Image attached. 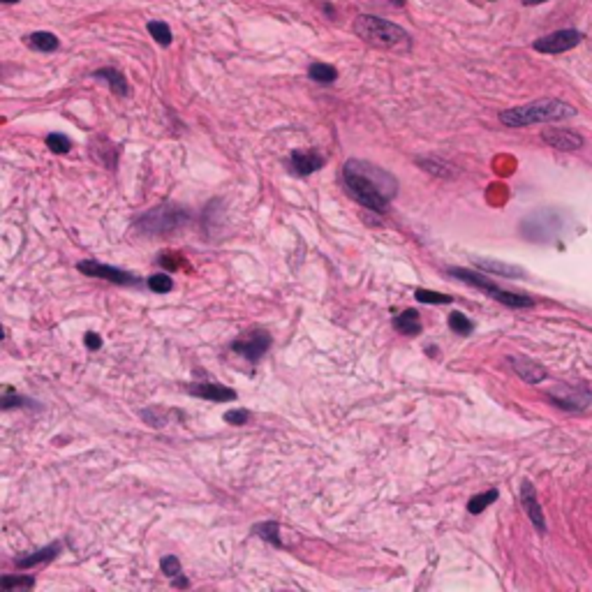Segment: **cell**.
<instances>
[{
	"label": "cell",
	"mask_w": 592,
	"mask_h": 592,
	"mask_svg": "<svg viewBox=\"0 0 592 592\" xmlns=\"http://www.w3.org/2000/svg\"><path fill=\"white\" fill-rule=\"evenodd\" d=\"M343 183L354 202L373 213H384L398 192L396 176L366 160H347L343 167Z\"/></svg>",
	"instance_id": "6da1fadb"
},
{
	"label": "cell",
	"mask_w": 592,
	"mask_h": 592,
	"mask_svg": "<svg viewBox=\"0 0 592 592\" xmlns=\"http://www.w3.org/2000/svg\"><path fill=\"white\" fill-rule=\"evenodd\" d=\"M576 109L572 105H567L563 100H537L530 105L514 107V109H504L500 112V123L507 128H527L534 123H553V121H565V118H574Z\"/></svg>",
	"instance_id": "7a4b0ae2"
},
{
	"label": "cell",
	"mask_w": 592,
	"mask_h": 592,
	"mask_svg": "<svg viewBox=\"0 0 592 592\" xmlns=\"http://www.w3.org/2000/svg\"><path fill=\"white\" fill-rule=\"evenodd\" d=\"M354 33L370 46H377V49H393L398 44H409V35L400 26L380 17H370V14L357 17V21H354Z\"/></svg>",
	"instance_id": "3957f363"
},
{
	"label": "cell",
	"mask_w": 592,
	"mask_h": 592,
	"mask_svg": "<svg viewBox=\"0 0 592 592\" xmlns=\"http://www.w3.org/2000/svg\"><path fill=\"white\" fill-rule=\"evenodd\" d=\"M449 275H454V278H459V280H463V282H468V285L481 289L484 294H488L491 298H495V301H500V303L509 305V308H530V305H534V301H532L530 296H525V294H514V291L500 289L493 280H488L486 275H479V273H475V271H470V268L452 266V268H449Z\"/></svg>",
	"instance_id": "277c9868"
},
{
	"label": "cell",
	"mask_w": 592,
	"mask_h": 592,
	"mask_svg": "<svg viewBox=\"0 0 592 592\" xmlns=\"http://www.w3.org/2000/svg\"><path fill=\"white\" fill-rule=\"evenodd\" d=\"M188 220H190V213L173 206V204H162L153 211H148L146 216H141L137 220V230L144 234H153V236H162V234H171L176 232L178 227H183Z\"/></svg>",
	"instance_id": "5b68a950"
},
{
	"label": "cell",
	"mask_w": 592,
	"mask_h": 592,
	"mask_svg": "<svg viewBox=\"0 0 592 592\" xmlns=\"http://www.w3.org/2000/svg\"><path fill=\"white\" fill-rule=\"evenodd\" d=\"M77 268H79V271H81L84 275H88V278H100V280L114 282V285H132V287H139V285H141V278H139V275L123 271V268H116V266L96 262V259H84V262L77 264Z\"/></svg>",
	"instance_id": "8992f818"
},
{
	"label": "cell",
	"mask_w": 592,
	"mask_h": 592,
	"mask_svg": "<svg viewBox=\"0 0 592 592\" xmlns=\"http://www.w3.org/2000/svg\"><path fill=\"white\" fill-rule=\"evenodd\" d=\"M268 347H271V336L262 329L250 331V334L239 336L236 341H232V352H236L243 359H248L250 363H257L262 359L268 352Z\"/></svg>",
	"instance_id": "52a82bcc"
},
{
	"label": "cell",
	"mask_w": 592,
	"mask_h": 592,
	"mask_svg": "<svg viewBox=\"0 0 592 592\" xmlns=\"http://www.w3.org/2000/svg\"><path fill=\"white\" fill-rule=\"evenodd\" d=\"M583 42V33L576 28H563V30H555V33L551 35H544L539 39H534V49L541 51V53H565L574 49V46H579Z\"/></svg>",
	"instance_id": "ba28073f"
},
{
	"label": "cell",
	"mask_w": 592,
	"mask_h": 592,
	"mask_svg": "<svg viewBox=\"0 0 592 592\" xmlns=\"http://www.w3.org/2000/svg\"><path fill=\"white\" fill-rule=\"evenodd\" d=\"M548 398L560 409H586L592 400V393L586 386H553L548 391Z\"/></svg>",
	"instance_id": "9c48e42d"
},
{
	"label": "cell",
	"mask_w": 592,
	"mask_h": 592,
	"mask_svg": "<svg viewBox=\"0 0 592 592\" xmlns=\"http://www.w3.org/2000/svg\"><path fill=\"white\" fill-rule=\"evenodd\" d=\"M520 504H523L527 518H530V523L537 527V532L544 534L546 532V520H544V511H541V504L537 500V491L530 481H523L520 484Z\"/></svg>",
	"instance_id": "30bf717a"
},
{
	"label": "cell",
	"mask_w": 592,
	"mask_h": 592,
	"mask_svg": "<svg viewBox=\"0 0 592 592\" xmlns=\"http://www.w3.org/2000/svg\"><path fill=\"white\" fill-rule=\"evenodd\" d=\"M541 139L546 141L548 146L558 148V151H579L583 146V137L574 130H560V128H551L541 132Z\"/></svg>",
	"instance_id": "8fae6325"
},
{
	"label": "cell",
	"mask_w": 592,
	"mask_h": 592,
	"mask_svg": "<svg viewBox=\"0 0 592 592\" xmlns=\"http://www.w3.org/2000/svg\"><path fill=\"white\" fill-rule=\"evenodd\" d=\"M324 167V157L315 151H294L289 157V171L296 176H310Z\"/></svg>",
	"instance_id": "7c38bea8"
},
{
	"label": "cell",
	"mask_w": 592,
	"mask_h": 592,
	"mask_svg": "<svg viewBox=\"0 0 592 592\" xmlns=\"http://www.w3.org/2000/svg\"><path fill=\"white\" fill-rule=\"evenodd\" d=\"M188 393H192L197 398L213 400V402H230L236 400V391L230 389L225 384H213V382H202V384H190Z\"/></svg>",
	"instance_id": "4fadbf2b"
},
{
	"label": "cell",
	"mask_w": 592,
	"mask_h": 592,
	"mask_svg": "<svg viewBox=\"0 0 592 592\" xmlns=\"http://www.w3.org/2000/svg\"><path fill=\"white\" fill-rule=\"evenodd\" d=\"M509 366L514 368V373L525 380L527 384H539L544 377H546V370H544L539 363L525 357H509Z\"/></svg>",
	"instance_id": "5bb4252c"
},
{
	"label": "cell",
	"mask_w": 592,
	"mask_h": 592,
	"mask_svg": "<svg viewBox=\"0 0 592 592\" xmlns=\"http://www.w3.org/2000/svg\"><path fill=\"white\" fill-rule=\"evenodd\" d=\"M477 266L481 271L486 273H493V275H500V278H525V271L520 266L514 264H504V262H497V259H486V257H479L475 259Z\"/></svg>",
	"instance_id": "9a60e30c"
},
{
	"label": "cell",
	"mask_w": 592,
	"mask_h": 592,
	"mask_svg": "<svg viewBox=\"0 0 592 592\" xmlns=\"http://www.w3.org/2000/svg\"><path fill=\"white\" fill-rule=\"evenodd\" d=\"M93 77H96V79H102V81H107V86L116 93V96L125 98V96H128V93H130L128 79H125V74H123V72H118L116 67H102V70H96V72H93Z\"/></svg>",
	"instance_id": "2e32d148"
},
{
	"label": "cell",
	"mask_w": 592,
	"mask_h": 592,
	"mask_svg": "<svg viewBox=\"0 0 592 592\" xmlns=\"http://www.w3.org/2000/svg\"><path fill=\"white\" fill-rule=\"evenodd\" d=\"M393 329L402 336H419L421 334V320L416 310H402L393 317Z\"/></svg>",
	"instance_id": "e0dca14e"
},
{
	"label": "cell",
	"mask_w": 592,
	"mask_h": 592,
	"mask_svg": "<svg viewBox=\"0 0 592 592\" xmlns=\"http://www.w3.org/2000/svg\"><path fill=\"white\" fill-rule=\"evenodd\" d=\"M60 544H49V546H44V548H39L35 551V553H30L26 558H19L17 560V567L19 570H30V567H35V565H42V563H49V560H53L58 553H60Z\"/></svg>",
	"instance_id": "ac0fdd59"
},
{
	"label": "cell",
	"mask_w": 592,
	"mask_h": 592,
	"mask_svg": "<svg viewBox=\"0 0 592 592\" xmlns=\"http://www.w3.org/2000/svg\"><path fill=\"white\" fill-rule=\"evenodd\" d=\"M26 44L30 46V49H35V51H56L60 42H58V37L53 35V33H46V30H39V33H33V35H28L26 37Z\"/></svg>",
	"instance_id": "d6986e66"
},
{
	"label": "cell",
	"mask_w": 592,
	"mask_h": 592,
	"mask_svg": "<svg viewBox=\"0 0 592 592\" xmlns=\"http://www.w3.org/2000/svg\"><path fill=\"white\" fill-rule=\"evenodd\" d=\"M252 534H259L264 541L273 544V546H282L280 541V525L278 520H264V523L252 525Z\"/></svg>",
	"instance_id": "ffe728a7"
},
{
	"label": "cell",
	"mask_w": 592,
	"mask_h": 592,
	"mask_svg": "<svg viewBox=\"0 0 592 592\" xmlns=\"http://www.w3.org/2000/svg\"><path fill=\"white\" fill-rule=\"evenodd\" d=\"M308 77L315 79L317 84H334L338 79V70L334 65H327V63H313L308 67Z\"/></svg>",
	"instance_id": "44dd1931"
},
{
	"label": "cell",
	"mask_w": 592,
	"mask_h": 592,
	"mask_svg": "<svg viewBox=\"0 0 592 592\" xmlns=\"http://www.w3.org/2000/svg\"><path fill=\"white\" fill-rule=\"evenodd\" d=\"M497 495H500V493H497L495 488H491V491H486V493L475 495V497H472V500L468 502V511H470L472 516H479L481 511H484L486 507H491V504L497 500Z\"/></svg>",
	"instance_id": "7402d4cb"
},
{
	"label": "cell",
	"mask_w": 592,
	"mask_h": 592,
	"mask_svg": "<svg viewBox=\"0 0 592 592\" xmlns=\"http://www.w3.org/2000/svg\"><path fill=\"white\" fill-rule=\"evenodd\" d=\"M148 33L153 35V39L160 46H169L171 44V30L164 21H148Z\"/></svg>",
	"instance_id": "603a6c76"
},
{
	"label": "cell",
	"mask_w": 592,
	"mask_h": 592,
	"mask_svg": "<svg viewBox=\"0 0 592 592\" xmlns=\"http://www.w3.org/2000/svg\"><path fill=\"white\" fill-rule=\"evenodd\" d=\"M449 329L459 336H470L472 331H475V324H472V320L465 317L463 313H452L449 315Z\"/></svg>",
	"instance_id": "cb8c5ba5"
},
{
	"label": "cell",
	"mask_w": 592,
	"mask_h": 592,
	"mask_svg": "<svg viewBox=\"0 0 592 592\" xmlns=\"http://www.w3.org/2000/svg\"><path fill=\"white\" fill-rule=\"evenodd\" d=\"M414 296H416V301H419V303H430V305H445V303L454 301L452 296L440 294V291H433V289H416Z\"/></svg>",
	"instance_id": "d4e9b609"
},
{
	"label": "cell",
	"mask_w": 592,
	"mask_h": 592,
	"mask_svg": "<svg viewBox=\"0 0 592 592\" xmlns=\"http://www.w3.org/2000/svg\"><path fill=\"white\" fill-rule=\"evenodd\" d=\"M46 148H49L51 153L65 155V153H70V148H72V141H70L65 134L53 132V134H49V137H46Z\"/></svg>",
	"instance_id": "484cf974"
},
{
	"label": "cell",
	"mask_w": 592,
	"mask_h": 592,
	"mask_svg": "<svg viewBox=\"0 0 592 592\" xmlns=\"http://www.w3.org/2000/svg\"><path fill=\"white\" fill-rule=\"evenodd\" d=\"M0 588L12 590V588H35V576H3L0 579Z\"/></svg>",
	"instance_id": "4316f807"
},
{
	"label": "cell",
	"mask_w": 592,
	"mask_h": 592,
	"mask_svg": "<svg viewBox=\"0 0 592 592\" xmlns=\"http://www.w3.org/2000/svg\"><path fill=\"white\" fill-rule=\"evenodd\" d=\"M173 287V280L169 278V273H155L148 278V289L155 291V294H167Z\"/></svg>",
	"instance_id": "83f0119b"
},
{
	"label": "cell",
	"mask_w": 592,
	"mask_h": 592,
	"mask_svg": "<svg viewBox=\"0 0 592 592\" xmlns=\"http://www.w3.org/2000/svg\"><path fill=\"white\" fill-rule=\"evenodd\" d=\"M0 405H3V409H14V407H21V405L35 407V402L30 400V398L19 396V393H14L10 386H7V389H5V396H3V402H0Z\"/></svg>",
	"instance_id": "f1b7e54d"
},
{
	"label": "cell",
	"mask_w": 592,
	"mask_h": 592,
	"mask_svg": "<svg viewBox=\"0 0 592 592\" xmlns=\"http://www.w3.org/2000/svg\"><path fill=\"white\" fill-rule=\"evenodd\" d=\"M421 164V169H426V171H433L435 173V176H440V178H449V176H454V171L449 169V164H442V162H433L430 157H419V160H416Z\"/></svg>",
	"instance_id": "f546056e"
},
{
	"label": "cell",
	"mask_w": 592,
	"mask_h": 592,
	"mask_svg": "<svg viewBox=\"0 0 592 592\" xmlns=\"http://www.w3.org/2000/svg\"><path fill=\"white\" fill-rule=\"evenodd\" d=\"M160 570L164 576H169V579H173V576H178L180 574V563H178V558L176 555H164L160 560Z\"/></svg>",
	"instance_id": "4dcf8cb0"
},
{
	"label": "cell",
	"mask_w": 592,
	"mask_h": 592,
	"mask_svg": "<svg viewBox=\"0 0 592 592\" xmlns=\"http://www.w3.org/2000/svg\"><path fill=\"white\" fill-rule=\"evenodd\" d=\"M225 421L230 426H246L250 421V412L248 409H230V412H225Z\"/></svg>",
	"instance_id": "1f68e13d"
},
{
	"label": "cell",
	"mask_w": 592,
	"mask_h": 592,
	"mask_svg": "<svg viewBox=\"0 0 592 592\" xmlns=\"http://www.w3.org/2000/svg\"><path fill=\"white\" fill-rule=\"evenodd\" d=\"M176 259H180V257L173 255V252H164V255H160V259H157V262H160V266H164V268H169V271H173V268H180V266H183V262H176Z\"/></svg>",
	"instance_id": "d6a6232c"
},
{
	"label": "cell",
	"mask_w": 592,
	"mask_h": 592,
	"mask_svg": "<svg viewBox=\"0 0 592 592\" xmlns=\"http://www.w3.org/2000/svg\"><path fill=\"white\" fill-rule=\"evenodd\" d=\"M84 343H86V347H88V350L98 352L100 347H102V338H100L98 334H93V331H88V334L84 336Z\"/></svg>",
	"instance_id": "836d02e7"
},
{
	"label": "cell",
	"mask_w": 592,
	"mask_h": 592,
	"mask_svg": "<svg viewBox=\"0 0 592 592\" xmlns=\"http://www.w3.org/2000/svg\"><path fill=\"white\" fill-rule=\"evenodd\" d=\"M188 586H190V581H188L185 576H180V574L173 576V588H188Z\"/></svg>",
	"instance_id": "e575fe53"
},
{
	"label": "cell",
	"mask_w": 592,
	"mask_h": 592,
	"mask_svg": "<svg viewBox=\"0 0 592 592\" xmlns=\"http://www.w3.org/2000/svg\"><path fill=\"white\" fill-rule=\"evenodd\" d=\"M520 3H523V5H530V7H532V5H541V3H546V0H520Z\"/></svg>",
	"instance_id": "d590c367"
},
{
	"label": "cell",
	"mask_w": 592,
	"mask_h": 592,
	"mask_svg": "<svg viewBox=\"0 0 592 592\" xmlns=\"http://www.w3.org/2000/svg\"><path fill=\"white\" fill-rule=\"evenodd\" d=\"M384 3H389V5H396V7H402V5H405V0H384Z\"/></svg>",
	"instance_id": "8d00e7d4"
},
{
	"label": "cell",
	"mask_w": 592,
	"mask_h": 592,
	"mask_svg": "<svg viewBox=\"0 0 592 592\" xmlns=\"http://www.w3.org/2000/svg\"><path fill=\"white\" fill-rule=\"evenodd\" d=\"M3 3H7V5H10V3H19V0H3Z\"/></svg>",
	"instance_id": "74e56055"
}]
</instances>
